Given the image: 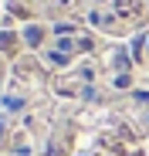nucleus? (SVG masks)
Returning <instances> with one entry per match:
<instances>
[{"mask_svg": "<svg viewBox=\"0 0 149 156\" xmlns=\"http://www.w3.org/2000/svg\"><path fill=\"white\" fill-rule=\"evenodd\" d=\"M146 51H149V41H146Z\"/></svg>", "mask_w": 149, "mask_h": 156, "instance_id": "obj_4", "label": "nucleus"}, {"mask_svg": "<svg viewBox=\"0 0 149 156\" xmlns=\"http://www.w3.org/2000/svg\"><path fill=\"white\" fill-rule=\"evenodd\" d=\"M115 65H119V68H126V71H129V58H126V55H115Z\"/></svg>", "mask_w": 149, "mask_h": 156, "instance_id": "obj_3", "label": "nucleus"}, {"mask_svg": "<svg viewBox=\"0 0 149 156\" xmlns=\"http://www.w3.org/2000/svg\"><path fill=\"white\" fill-rule=\"evenodd\" d=\"M115 88H129V75H119L115 78Z\"/></svg>", "mask_w": 149, "mask_h": 156, "instance_id": "obj_2", "label": "nucleus"}, {"mask_svg": "<svg viewBox=\"0 0 149 156\" xmlns=\"http://www.w3.org/2000/svg\"><path fill=\"white\" fill-rule=\"evenodd\" d=\"M27 41L37 44V41H41V31H37V27H27Z\"/></svg>", "mask_w": 149, "mask_h": 156, "instance_id": "obj_1", "label": "nucleus"}]
</instances>
